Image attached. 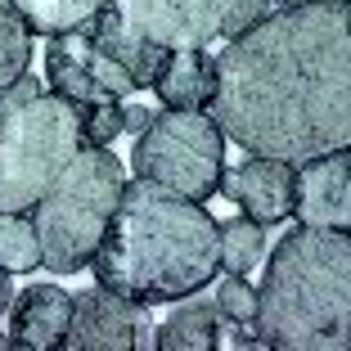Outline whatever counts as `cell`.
Listing matches in <instances>:
<instances>
[{"instance_id": "obj_1", "label": "cell", "mask_w": 351, "mask_h": 351, "mask_svg": "<svg viewBox=\"0 0 351 351\" xmlns=\"http://www.w3.org/2000/svg\"><path fill=\"white\" fill-rule=\"evenodd\" d=\"M217 126L248 154L315 158L351 145V0L266 14L217 59Z\"/></svg>"}, {"instance_id": "obj_2", "label": "cell", "mask_w": 351, "mask_h": 351, "mask_svg": "<svg viewBox=\"0 0 351 351\" xmlns=\"http://www.w3.org/2000/svg\"><path fill=\"white\" fill-rule=\"evenodd\" d=\"M90 270L104 289L145 306L194 298L221 270V226L194 198L135 180L122 185Z\"/></svg>"}, {"instance_id": "obj_3", "label": "cell", "mask_w": 351, "mask_h": 351, "mask_svg": "<svg viewBox=\"0 0 351 351\" xmlns=\"http://www.w3.org/2000/svg\"><path fill=\"white\" fill-rule=\"evenodd\" d=\"M252 324L275 351H351V234L293 230L266 266Z\"/></svg>"}, {"instance_id": "obj_4", "label": "cell", "mask_w": 351, "mask_h": 351, "mask_svg": "<svg viewBox=\"0 0 351 351\" xmlns=\"http://www.w3.org/2000/svg\"><path fill=\"white\" fill-rule=\"evenodd\" d=\"M117 198H122V162L108 149L86 145L68 162V171L27 207L41 243V266L54 275H77L90 266Z\"/></svg>"}, {"instance_id": "obj_5", "label": "cell", "mask_w": 351, "mask_h": 351, "mask_svg": "<svg viewBox=\"0 0 351 351\" xmlns=\"http://www.w3.org/2000/svg\"><path fill=\"white\" fill-rule=\"evenodd\" d=\"M86 149L82 104L59 90L0 113V212H27Z\"/></svg>"}, {"instance_id": "obj_6", "label": "cell", "mask_w": 351, "mask_h": 351, "mask_svg": "<svg viewBox=\"0 0 351 351\" xmlns=\"http://www.w3.org/2000/svg\"><path fill=\"white\" fill-rule=\"evenodd\" d=\"M131 162L140 171V180H154V185L171 189V194L203 203V198H212L221 189L226 131L203 108H162L135 135Z\"/></svg>"}, {"instance_id": "obj_7", "label": "cell", "mask_w": 351, "mask_h": 351, "mask_svg": "<svg viewBox=\"0 0 351 351\" xmlns=\"http://www.w3.org/2000/svg\"><path fill=\"white\" fill-rule=\"evenodd\" d=\"M63 347L73 351H149L158 347V329L145 302H131L113 289H86L73 298V320Z\"/></svg>"}, {"instance_id": "obj_8", "label": "cell", "mask_w": 351, "mask_h": 351, "mask_svg": "<svg viewBox=\"0 0 351 351\" xmlns=\"http://www.w3.org/2000/svg\"><path fill=\"white\" fill-rule=\"evenodd\" d=\"M45 82L59 95H68L73 104H82V108L99 104V99H126L131 90H140L122 63L108 59L90 41L86 27L54 32L50 36V45H45Z\"/></svg>"}, {"instance_id": "obj_9", "label": "cell", "mask_w": 351, "mask_h": 351, "mask_svg": "<svg viewBox=\"0 0 351 351\" xmlns=\"http://www.w3.org/2000/svg\"><path fill=\"white\" fill-rule=\"evenodd\" d=\"M113 14L162 50H189L221 36L230 0H113Z\"/></svg>"}, {"instance_id": "obj_10", "label": "cell", "mask_w": 351, "mask_h": 351, "mask_svg": "<svg viewBox=\"0 0 351 351\" xmlns=\"http://www.w3.org/2000/svg\"><path fill=\"white\" fill-rule=\"evenodd\" d=\"M293 217L306 230L351 234V145L302 158L293 171Z\"/></svg>"}, {"instance_id": "obj_11", "label": "cell", "mask_w": 351, "mask_h": 351, "mask_svg": "<svg viewBox=\"0 0 351 351\" xmlns=\"http://www.w3.org/2000/svg\"><path fill=\"white\" fill-rule=\"evenodd\" d=\"M221 194L243 207L257 226H279L293 217V162L252 154L243 167L221 171Z\"/></svg>"}, {"instance_id": "obj_12", "label": "cell", "mask_w": 351, "mask_h": 351, "mask_svg": "<svg viewBox=\"0 0 351 351\" xmlns=\"http://www.w3.org/2000/svg\"><path fill=\"white\" fill-rule=\"evenodd\" d=\"M73 320V298L54 284H36L10 302V342L19 351H50L63 347Z\"/></svg>"}, {"instance_id": "obj_13", "label": "cell", "mask_w": 351, "mask_h": 351, "mask_svg": "<svg viewBox=\"0 0 351 351\" xmlns=\"http://www.w3.org/2000/svg\"><path fill=\"white\" fill-rule=\"evenodd\" d=\"M149 86L162 99V108H212V95H217V59H207L203 45L167 50Z\"/></svg>"}, {"instance_id": "obj_14", "label": "cell", "mask_w": 351, "mask_h": 351, "mask_svg": "<svg viewBox=\"0 0 351 351\" xmlns=\"http://www.w3.org/2000/svg\"><path fill=\"white\" fill-rule=\"evenodd\" d=\"M86 32H90V41L99 45L108 59H117L131 73V82L145 90L149 82H154V73H158V63H162V45L158 41H149V36H140V32H131L122 19L113 14V5H104L99 14H95L90 23H86Z\"/></svg>"}, {"instance_id": "obj_15", "label": "cell", "mask_w": 351, "mask_h": 351, "mask_svg": "<svg viewBox=\"0 0 351 351\" xmlns=\"http://www.w3.org/2000/svg\"><path fill=\"white\" fill-rule=\"evenodd\" d=\"M162 351H212L221 347V311L217 302H185L171 311V320L158 329Z\"/></svg>"}, {"instance_id": "obj_16", "label": "cell", "mask_w": 351, "mask_h": 351, "mask_svg": "<svg viewBox=\"0 0 351 351\" xmlns=\"http://www.w3.org/2000/svg\"><path fill=\"white\" fill-rule=\"evenodd\" d=\"M14 10L23 14V23L32 27V36H54V32H73L86 27L108 0H10Z\"/></svg>"}, {"instance_id": "obj_17", "label": "cell", "mask_w": 351, "mask_h": 351, "mask_svg": "<svg viewBox=\"0 0 351 351\" xmlns=\"http://www.w3.org/2000/svg\"><path fill=\"white\" fill-rule=\"evenodd\" d=\"M32 68V27L10 0H0V90H10Z\"/></svg>"}, {"instance_id": "obj_18", "label": "cell", "mask_w": 351, "mask_h": 351, "mask_svg": "<svg viewBox=\"0 0 351 351\" xmlns=\"http://www.w3.org/2000/svg\"><path fill=\"white\" fill-rule=\"evenodd\" d=\"M261 248H266V226H257L252 217H234L221 226V266L230 275H248Z\"/></svg>"}, {"instance_id": "obj_19", "label": "cell", "mask_w": 351, "mask_h": 351, "mask_svg": "<svg viewBox=\"0 0 351 351\" xmlns=\"http://www.w3.org/2000/svg\"><path fill=\"white\" fill-rule=\"evenodd\" d=\"M0 266L5 270L41 266V243H36L32 217H23V212H0Z\"/></svg>"}, {"instance_id": "obj_20", "label": "cell", "mask_w": 351, "mask_h": 351, "mask_svg": "<svg viewBox=\"0 0 351 351\" xmlns=\"http://www.w3.org/2000/svg\"><path fill=\"white\" fill-rule=\"evenodd\" d=\"M122 126H126V117H122L117 99H99V104L82 108V135H86V145H95V149H108L122 135Z\"/></svg>"}, {"instance_id": "obj_21", "label": "cell", "mask_w": 351, "mask_h": 351, "mask_svg": "<svg viewBox=\"0 0 351 351\" xmlns=\"http://www.w3.org/2000/svg\"><path fill=\"white\" fill-rule=\"evenodd\" d=\"M212 302H217L221 320H230V324H252V320H257V289H252L243 275L221 279V289H217Z\"/></svg>"}, {"instance_id": "obj_22", "label": "cell", "mask_w": 351, "mask_h": 351, "mask_svg": "<svg viewBox=\"0 0 351 351\" xmlns=\"http://www.w3.org/2000/svg\"><path fill=\"white\" fill-rule=\"evenodd\" d=\"M270 10H275V0H230V14H226V23H221V36H230V41H234L239 32L257 27Z\"/></svg>"}, {"instance_id": "obj_23", "label": "cell", "mask_w": 351, "mask_h": 351, "mask_svg": "<svg viewBox=\"0 0 351 351\" xmlns=\"http://www.w3.org/2000/svg\"><path fill=\"white\" fill-rule=\"evenodd\" d=\"M122 117H126L122 131H135V135H140V131L149 126V117H154V113H149V108H122Z\"/></svg>"}, {"instance_id": "obj_24", "label": "cell", "mask_w": 351, "mask_h": 351, "mask_svg": "<svg viewBox=\"0 0 351 351\" xmlns=\"http://www.w3.org/2000/svg\"><path fill=\"white\" fill-rule=\"evenodd\" d=\"M10 302H14V289H10V270L0 266V320H5V311H10Z\"/></svg>"}, {"instance_id": "obj_25", "label": "cell", "mask_w": 351, "mask_h": 351, "mask_svg": "<svg viewBox=\"0 0 351 351\" xmlns=\"http://www.w3.org/2000/svg\"><path fill=\"white\" fill-rule=\"evenodd\" d=\"M279 10H289V5H311V0H275Z\"/></svg>"}, {"instance_id": "obj_26", "label": "cell", "mask_w": 351, "mask_h": 351, "mask_svg": "<svg viewBox=\"0 0 351 351\" xmlns=\"http://www.w3.org/2000/svg\"><path fill=\"white\" fill-rule=\"evenodd\" d=\"M0 347H14V342H10V333H0Z\"/></svg>"}]
</instances>
